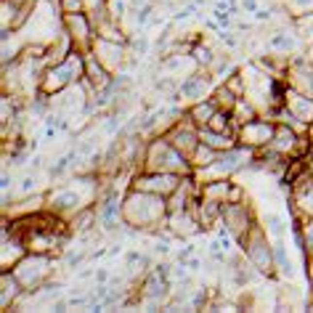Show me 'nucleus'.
<instances>
[{
	"mask_svg": "<svg viewBox=\"0 0 313 313\" xmlns=\"http://www.w3.org/2000/svg\"><path fill=\"white\" fill-rule=\"evenodd\" d=\"M242 8L247 11V14H255V11L260 8V5H258V0H242Z\"/></svg>",
	"mask_w": 313,
	"mask_h": 313,
	"instance_id": "obj_19",
	"label": "nucleus"
},
{
	"mask_svg": "<svg viewBox=\"0 0 313 313\" xmlns=\"http://www.w3.org/2000/svg\"><path fill=\"white\" fill-rule=\"evenodd\" d=\"M213 82H215V77H213V72H199V75H189V77H183V82H178V96L183 101H189V104H197V101H202L204 96H207V90L213 88Z\"/></svg>",
	"mask_w": 313,
	"mask_h": 313,
	"instance_id": "obj_5",
	"label": "nucleus"
},
{
	"mask_svg": "<svg viewBox=\"0 0 313 313\" xmlns=\"http://www.w3.org/2000/svg\"><path fill=\"white\" fill-rule=\"evenodd\" d=\"M77 154H80V151H69V154H64V157L59 159V162L53 165V167H50V175H53V178H61V175H64L66 170L72 167V159H75Z\"/></svg>",
	"mask_w": 313,
	"mask_h": 313,
	"instance_id": "obj_13",
	"label": "nucleus"
},
{
	"mask_svg": "<svg viewBox=\"0 0 313 313\" xmlns=\"http://www.w3.org/2000/svg\"><path fill=\"white\" fill-rule=\"evenodd\" d=\"M287 8L295 11V16H308L313 14V0H287Z\"/></svg>",
	"mask_w": 313,
	"mask_h": 313,
	"instance_id": "obj_14",
	"label": "nucleus"
},
{
	"mask_svg": "<svg viewBox=\"0 0 313 313\" xmlns=\"http://www.w3.org/2000/svg\"><path fill=\"white\" fill-rule=\"evenodd\" d=\"M191 56H194V61H197L199 66H204V69H213L215 61H218V53H215L210 45H202V43H199L197 48L191 50Z\"/></svg>",
	"mask_w": 313,
	"mask_h": 313,
	"instance_id": "obj_11",
	"label": "nucleus"
},
{
	"mask_svg": "<svg viewBox=\"0 0 313 313\" xmlns=\"http://www.w3.org/2000/svg\"><path fill=\"white\" fill-rule=\"evenodd\" d=\"M274 133H276V125L268 122V119H249V122H244L242 128H239L236 133V141L244 146H249V149H263V146H268L271 141H274Z\"/></svg>",
	"mask_w": 313,
	"mask_h": 313,
	"instance_id": "obj_3",
	"label": "nucleus"
},
{
	"mask_svg": "<svg viewBox=\"0 0 313 313\" xmlns=\"http://www.w3.org/2000/svg\"><path fill=\"white\" fill-rule=\"evenodd\" d=\"M144 167L146 170H157V173H178V175H189L191 162L170 144L167 138H157L146 146V157H144Z\"/></svg>",
	"mask_w": 313,
	"mask_h": 313,
	"instance_id": "obj_1",
	"label": "nucleus"
},
{
	"mask_svg": "<svg viewBox=\"0 0 313 313\" xmlns=\"http://www.w3.org/2000/svg\"><path fill=\"white\" fill-rule=\"evenodd\" d=\"M252 16H255V19H258V21H271V19H274V14H271L268 8H258Z\"/></svg>",
	"mask_w": 313,
	"mask_h": 313,
	"instance_id": "obj_18",
	"label": "nucleus"
},
{
	"mask_svg": "<svg viewBox=\"0 0 313 313\" xmlns=\"http://www.w3.org/2000/svg\"><path fill=\"white\" fill-rule=\"evenodd\" d=\"M186 175H178V173H157V170H146L144 175H138L133 183V189L138 191H151V194H159V197H170L175 189L181 186Z\"/></svg>",
	"mask_w": 313,
	"mask_h": 313,
	"instance_id": "obj_2",
	"label": "nucleus"
},
{
	"mask_svg": "<svg viewBox=\"0 0 313 313\" xmlns=\"http://www.w3.org/2000/svg\"><path fill=\"white\" fill-rule=\"evenodd\" d=\"M59 8L64 14H80L82 11V0H59Z\"/></svg>",
	"mask_w": 313,
	"mask_h": 313,
	"instance_id": "obj_15",
	"label": "nucleus"
},
{
	"mask_svg": "<svg viewBox=\"0 0 313 313\" xmlns=\"http://www.w3.org/2000/svg\"><path fill=\"white\" fill-rule=\"evenodd\" d=\"M48 207L53 213H80V194L77 189H69V186H61V189L50 191L48 194Z\"/></svg>",
	"mask_w": 313,
	"mask_h": 313,
	"instance_id": "obj_6",
	"label": "nucleus"
},
{
	"mask_svg": "<svg viewBox=\"0 0 313 313\" xmlns=\"http://www.w3.org/2000/svg\"><path fill=\"white\" fill-rule=\"evenodd\" d=\"M297 130L295 128H289V125H284V122H279L276 125V133H274V141H271V149H276L279 154H292L295 151V144H297Z\"/></svg>",
	"mask_w": 313,
	"mask_h": 313,
	"instance_id": "obj_7",
	"label": "nucleus"
},
{
	"mask_svg": "<svg viewBox=\"0 0 313 313\" xmlns=\"http://www.w3.org/2000/svg\"><path fill=\"white\" fill-rule=\"evenodd\" d=\"M37 189V178L35 175H24V181H21V186H19V194H32V191Z\"/></svg>",
	"mask_w": 313,
	"mask_h": 313,
	"instance_id": "obj_16",
	"label": "nucleus"
},
{
	"mask_svg": "<svg viewBox=\"0 0 313 313\" xmlns=\"http://www.w3.org/2000/svg\"><path fill=\"white\" fill-rule=\"evenodd\" d=\"M90 276H93V271H90V268H82V271H80V274H77V279H80V281H82V279H90Z\"/></svg>",
	"mask_w": 313,
	"mask_h": 313,
	"instance_id": "obj_20",
	"label": "nucleus"
},
{
	"mask_svg": "<svg viewBox=\"0 0 313 313\" xmlns=\"http://www.w3.org/2000/svg\"><path fill=\"white\" fill-rule=\"evenodd\" d=\"M215 112H218V104H215V99L210 96V99H202V101H197V104H191L189 112H186V117H189L197 128H207V122L215 117Z\"/></svg>",
	"mask_w": 313,
	"mask_h": 313,
	"instance_id": "obj_8",
	"label": "nucleus"
},
{
	"mask_svg": "<svg viewBox=\"0 0 313 313\" xmlns=\"http://www.w3.org/2000/svg\"><path fill=\"white\" fill-rule=\"evenodd\" d=\"M186 119H189V117H186ZM165 138H167L186 159H191V154H194L197 146H199V128L191 122V119H189V122H178V125H173V130H170Z\"/></svg>",
	"mask_w": 313,
	"mask_h": 313,
	"instance_id": "obj_4",
	"label": "nucleus"
},
{
	"mask_svg": "<svg viewBox=\"0 0 313 313\" xmlns=\"http://www.w3.org/2000/svg\"><path fill=\"white\" fill-rule=\"evenodd\" d=\"M274 263H276V268L281 271L284 279H292V276H295V263L287 258V247H284V239H276V244H274Z\"/></svg>",
	"mask_w": 313,
	"mask_h": 313,
	"instance_id": "obj_9",
	"label": "nucleus"
},
{
	"mask_svg": "<svg viewBox=\"0 0 313 313\" xmlns=\"http://www.w3.org/2000/svg\"><path fill=\"white\" fill-rule=\"evenodd\" d=\"M268 48L271 50H281V53H289V50L297 48V40H295V35H289V32H276L274 37L268 40Z\"/></svg>",
	"mask_w": 313,
	"mask_h": 313,
	"instance_id": "obj_10",
	"label": "nucleus"
},
{
	"mask_svg": "<svg viewBox=\"0 0 313 313\" xmlns=\"http://www.w3.org/2000/svg\"><path fill=\"white\" fill-rule=\"evenodd\" d=\"M220 43L226 45V48H236L239 45V37H236V32H220Z\"/></svg>",
	"mask_w": 313,
	"mask_h": 313,
	"instance_id": "obj_17",
	"label": "nucleus"
},
{
	"mask_svg": "<svg viewBox=\"0 0 313 313\" xmlns=\"http://www.w3.org/2000/svg\"><path fill=\"white\" fill-rule=\"evenodd\" d=\"M265 229H268V234H274L276 239H284L287 236V226H284V218L276 213H271L268 218H265Z\"/></svg>",
	"mask_w": 313,
	"mask_h": 313,
	"instance_id": "obj_12",
	"label": "nucleus"
}]
</instances>
